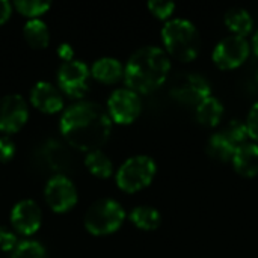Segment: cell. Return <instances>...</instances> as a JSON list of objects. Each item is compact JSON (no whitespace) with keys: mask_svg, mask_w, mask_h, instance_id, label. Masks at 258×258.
Listing matches in <instances>:
<instances>
[{"mask_svg":"<svg viewBox=\"0 0 258 258\" xmlns=\"http://www.w3.org/2000/svg\"><path fill=\"white\" fill-rule=\"evenodd\" d=\"M112 118L101 104L79 100L70 104L60 116L59 128L63 139L80 151L101 150L112 133Z\"/></svg>","mask_w":258,"mask_h":258,"instance_id":"6da1fadb","label":"cell"},{"mask_svg":"<svg viewBox=\"0 0 258 258\" xmlns=\"http://www.w3.org/2000/svg\"><path fill=\"white\" fill-rule=\"evenodd\" d=\"M171 71L168 53L157 45L138 48L124 67V82L128 89L148 94L160 88Z\"/></svg>","mask_w":258,"mask_h":258,"instance_id":"7a4b0ae2","label":"cell"},{"mask_svg":"<svg viewBox=\"0 0 258 258\" xmlns=\"http://www.w3.org/2000/svg\"><path fill=\"white\" fill-rule=\"evenodd\" d=\"M162 41L168 53L181 62H190L200 53V32L186 18L168 20L162 27Z\"/></svg>","mask_w":258,"mask_h":258,"instance_id":"3957f363","label":"cell"},{"mask_svg":"<svg viewBox=\"0 0 258 258\" xmlns=\"http://www.w3.org/2000/svg\"><path fill=\"white\" fill-rule=\"evenodd\" d=\"M125 221L124 207L113 198L94 201L83 218L85 228L94 236H106L118 231Z\"/></svg>","mask_w":258,"mask_h":258,"instance_id":"277c9868","label":"cell"},{"mask_svg":"<svg viewBox=\"0 0 258 258\" xmlns=\"http://www.w3.org/2000/svg\"><path fill=\"white\" fill-rule=\"evenodd\" d=\"M157 172V165L153 157L138 154L128 157L116 171V184L121 190L133 194L150 186Z\"/></svg>","mask_w":258,"mask_h":258,"instance_id":"5b68a950","label":"cell"},{"mask_svg":"<svg viewBox=\"0 0 258 258\" xmlns=\"http://www.w3.org/2000/svg\"><path fill=\"white\" fill-rule=\"evenodd\" d=\"M169 94L174 100L180 103L198 104L212 95V86L204 76L181 71L172 77Z\"/></svg>","mask_w":258,"mask_h":258,"instance_id":"8992f818","label":"cell"},{"mask_svg":"<svg viewBox=\"0 0 258 258\" xmlns=\"http://www.w3.org/2000/svg\"><path fill=\"white\" fill-rule=\"evenodd\" d=\"M91 70L80 59L63 60L57 68V83L71 98H82L89 91Z\"/></svg>","mask_w":258,"mask_h":258,"instance_id":"52a82bcc","label":"cell"},{"mask_svg":"<svg viewBox=\"0 0 258 258\" xmlns=\"http://www.w3.org/2000/svg\"><path fill=\"white\" fill-rule=\"evenodd\" d=\"M44 197L50 209L57 213L71 210L79 201L77 187L65 174H54L47 180Z\"/></svg>","mask_w":258,"mask_h":258,"instance_id":"ba28073f","label":"cell"},{"mask_svg":"<svg viewBox=\"0 0 258 258\" xmlns=\"http://www.w3.org/2000/svg\"><path fill=\"white\" fill-rule=\"evenodd\" d=\"M251 45L246 38L228 35L222 38L213 50V62L221 70H234L249 56Z\"/></svg>","mask_w":258,"mask_h":258,"instance_id":"9c48e42d","label":"cell"},{"mask_svg":"<svg viewBox=\"0 0 258 258\" xmlns=\"http://www.w3.org/2000/svg\"><path fill=\"white\" fill-rule=\"evenodd\" d=\"M142 110V100L138 92L128 88L115 89L107 100V112L118 124H132Z\"/></svg>","mask_w":258,"mask_h":258,"instance_id":"30bf717a","label":"cell"},{"mask_svg":"<svg viewBox=\"0 0 258 258\" xmlns=\"http://www.w3.org/2000/svg\"><path fill=\"white\" fill-rule=\"evenodd\" d=\"M29 118V107L23 95L6 94L0 97V132L15 133Z\"/></svg>","mask_w":258,"mask_h":258,"instance_id":"8fae6325","label":"cell"},{"mask_svg":"<svg viewBox=\"0 0 258 258\" xmlns=\"http://www.w3.org/2000/svg\"><path fill=\"white\" fill-rule=\"evenodd\" d=\"M11 224L12 228L23 236L35 234L42 224V212L39 204L30 198L18 201L11 210Z\"/></svg>","mask_w":258,"mask_h":258,"instance_id":"7c38bea8","label":"cell"},{"mask_svg":"<svg viewBox=\"0 0 258 258\" xmlns=\"http://www.w3.org/2000/svg\"><path fill=\"white\" fill-rule=\"evenodd\" d=\"M30 101L44 113H56L63 109V97L60 89L45 80H39L32 86Z\"/></svg>","mask_w":258,"mask_h":258,"instance_id":"4fadbf2b","label":"cell"},{"mask_svg":"<svg viewBox=\"0 0 258 258\" xmlns=\"http://www.w3.org/2000/svg\"><path fill=\"white\" fill-rule=\"evenodd\" d=\"M234 171L246 178L258 175V144L246 142L236 148V153L231 159Z\"/></svg>","mask_w":258,"mask_h":258,"instance_id":"5bb4252c","label":"cell"},{"mask_svg":"<svg viewBox=\"0 0 258 258\" xmlns=\"http://www.w3.org/2000/svg\"><path fill=\"white\" fill-rule=\"evenodd\" d=\"M91 76L103 83H115L121 77H124V65L121 60L112 56L98 57L91 65Z\"/></svg>","mask_w":258,"mask_h":258,"instance_id":"9a60e30c","label":"cell"},{"mask_svg":"<svg viewBox=\"0 0 258 258\" xmlns=\"http://www.w3.org/2000/svg\"><path fill=\"white\" fill-rule=\"evenodd\" d=\"M224 116V104L219 98L210 95L197 104L195 118L204 127H216Z\"/></svg>","mask_w":258,"mask_h":258,"instance_id":"2e32d148","label":"cell"},{"mask_svg":"<svg viewBox=\"0 0 258 258\" xmlns=\"http://www.w3.org/2000/svg\"><path fill=\"white\" fill-rule=\"evenodd\" d=\"M224 21L227 27L233 32V35L237 36H246L252 32L254 27V18L245 8H231L225 12Z\"/></svg>","mask_w":258,"mask_h":258,"instance_id":"e0dca14e","label":"cell"},{"mask_svg":"<svg viewBox=\"0 0 258 258\" xmlns=\"http://www.w3.org/2000/svg\"><path fill=\"white\" fill-rule=\"evenodd\" d=\"M236 148L237 147L222 132H218V133H213L209 138L206 151H207V154L213 160H218V162H231V159H233V156L236 153Z\"/></svg>","mask_w":258,"mask_h":258,"instance_id":"ac0fdd59","label":"cell"},{"mask_svg":"<svg viewBox=\"0 0 258 258\" xmlns=\"http://www.w3.org/2000/svg\"><path fill=\"white\" fill-rule=\"evenodd\" d=\"M132 224L144 231H154L162 224V215L151 206H138L128 215Z\"/></svg>","mask_w":258,"mask_h":258,"instance_id":"d6986e66","label":"cell"},{"mask_svg":"<svg viewBox=\"0 0 258 258\" xmlns=\"http://www.w3.org/2000/svg\"><path fill=\"white\" fill-rule=\"evenodd\" d=\"M23 35L27 44L33 48H44L50 42V30L39 18H30L23 27Z\"/></svg>","mask_w":258,"mask_h":258,"instance_id":"ffe728a7","label":"cell"},{"mask_svg":"<svg viewBox=\"0 0 258 258\" xmlns=\"http://www.w3.org/2000/svg\"><path fill=\"white\" fill-rule=\"evenodd\" d=\"M85 166L92 175L98 178H107L113 172V163L103 150H92L86 153Z\"/></svg>","mask_w":258,"mask_h":258,"instance_id":"44dd1931","label":"cell"},{"mask_svg":"<svg viewBox=\"0 0 258 258\" xmlns=\"http://www.w3.org/2000/svg\"><path fill=\"white\" fill-rule=\"evenodd\" d=\"M45 160L54 171H59L57 174H62L60 171H63L68 166L70 156L63 144L51 139L45 144Z\"/></svg>","mask_w":258,"mask_h":258,"instance_id":"7402d4cb","label":"cell"},{"mask_svg":"<svg viewBox=\"0 0 258 258\" xmlns=\"http://www.w3.org/2000/svg\"><path fill=\"white\" fill-rule=\"evenodd\" d=\"M47 251L42 243L36 240H21L12 251V258H45Z\"/></svg>","mask_w":258,"mask_h":258,"instance_id":"603a6c76","label":"cell"},{"mask_svg":"<svg viewBox=\"0 0 258 258\" xmlns=\"http://www.w3.org/2000/svg\"><path fill=\"white\" fill-rule=\"evenodd\" d=\"M14 6L17 8L20 14L30 17V18H38L47 9H50L51 3L45 0H15Z\"/></svg>","mask_w":258,"mask_h":258,"instance_id":"cb8c5ba5","label":"cell"},{"mask_svg":"<svg viewBox=\"0 0 258 258\" xmlns=\"http://www.w3.org/2000/svg\"><path fill=\"white\" fill-rule=\"evenodd\" d=\"M222 133L236 145V147H240L243 144L248 142V138H249V133H248V128H246V122H242L240 119H231L227 127L222 130Z\"/></svg>","mask_w":258,"mask_h":258,"instance_id":"d4e9b609","label":"cell"},{"mask_svg":"<svg viewBox=\"0 0 258 258\" xmlns=\"http://www.w3.org/2000/svg\"><path fill=\"white\" fill-rule=\"evenodd\" d=\"M148 9L157 18L166 20V18H169L172 15V12L175 9V3L174 2H166V0H150L148 2Z\"/></svg>","mask_w":258,"mask_h":258,"instance_id":"484cf974","label":"cell"},{"mask_svg":"<svg viewBox=\"0 0 258 258\" xmlns=\"http://www.w3.org/2000/svg\"><path fill=\"white\" fill-rule=\"evenodd\" d=\"M17 243H18L17 234L11 228H8L5 225H0V251L11 252V251H14Z\"/></svg>","mask_w":258,"mask_h":258,"instance_id":"4316f807","label":"cell"},{"mask_svg":"<svg viewBox=\"0 0 258 258\" xmlns=\"http://www.w3.org/2000/svg\"><path fill=\"white\" fill-rule=\"evenodd\" d=\"M15 156V144L11 138L2 136L0 138V162L6 163L12 160Z\"/></svg>","mask_w":258,"mask_h":258,"instance_id":"83f0119b","label":"cell"},{"mask_svg":"<svg viewBox=\"0 0 258 258\" xmlns=\"http://www.w3.org/2000/svg\"><path fill=\"white\" fill-rule=\"evenodd\" d=\"M246 128L249 133V138L258 142V101L251 107L248 118H246Z\"/></svg>","mask_w":258,"mask_h":258,"instance_id":"f1b7e54d","label":"cell"},{"mask_svg":"<svg viewBox=\"0 0 258 258\" xmlns=\"http://www.w3.org/2000/svg\"><path fill=\"white\" fill-rule=\"evenodd\" d=\"M57 54H59L63 60L74 59V50H73V47H71L68 42L59 44V47H57Z\"/></svg>","mask_w":258,"mask_h":258,"instance_id":"f546056e","label":"cell"},{"mask_svg":"<svg viewBox=\"0 0 258 258\" xmlns=\"http://www.w3.org/2000/svg\"><path fill=\"white\" fill-rule=\"evenodd\" d=\"M12 12V5L8 0H0V26L8 21V18L11 17Z\"/></svg>","mask_w":258,"mask_h":258,"instance_id":"4dcf8cb0","label":"cell"},{"mask_svg":"<svg viewBox=\"0 0 258 258\" xmlns=\"http://www.w3.org/2000/svg\"><path fill=\"white\" fill-rule=\"evenodd\" d=\"M252 48H254L255 54H257V56H258V30H257V32H255L254 38H252Z\"/></svg>","mask_w":258,"mask_h":258,"instance_id":"1f68e13d","label":"cell"},{"mask_svg":"<svg viewBox=\"0 0 258 258\" xmlns=\"http://www.w3.org/2000/svg\"><path fill=\"white\" fill-rule=\"evenodd\" d=\"M257 82H258V71H257Z\"/></svg>","mask_w":258,"mask_h":258,"instance_id":"d6a6232c","label":"cell"}]
</instances>
